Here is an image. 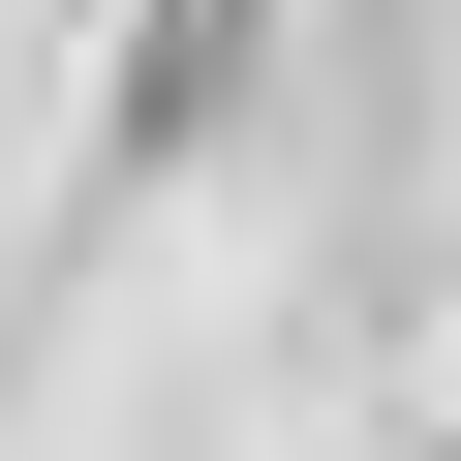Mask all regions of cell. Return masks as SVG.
I'll return each instance as SVG.
<instances>
[{"label":"cell","instance_id":"obj_1","mask_svg":"<svg viewBox=\"0 0 461 461\" xmlns=\"http://www.w3.org/2000/svg\"><path fill=\"white\" fill-rule=\"evenodd\" d=\"M215 93H247V0H154V32H123V123H154V154H185V123H215Z\"/></svg>","mask_w":461,"mask_h":461}]
</instances>
